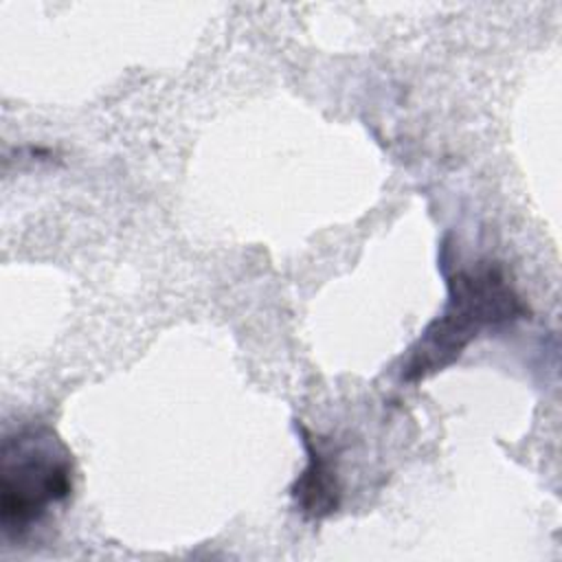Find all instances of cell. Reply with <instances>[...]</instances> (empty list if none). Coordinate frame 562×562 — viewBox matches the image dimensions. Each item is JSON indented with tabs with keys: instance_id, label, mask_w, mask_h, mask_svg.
Masks as SVG:
<instances>
[{
	"instance_id": "1",
	"label": "cell",
	"mask_w": 562,
	"mask_h": 562,
	"mask_svg": "<svg viewBox=\"0 0 562 562\" xmlns=\"http://www.w3.org/2000/svg\"><path fill=\"white\" fill-rule=\"evenodd\" d=\"M529 314L496 261H479L448 277V299L402 360L404 382H422L452 362L490 329H501Z\"/></svg>"
},
{
	"instance_id": "2",
	"label": "cell",
	"mask_w": 562,
	"mask_h": 562,
	"mask_svg": "<svg viewBox=\"0 0 562 562\" xmlns=\"http://www.w3.org/2000/svg\"><path fill=\"white\" fill-rule=\"evenodd\" d=\"M72 454L48 426H22L0 448V527L24 538L72 492Z\"/></svg>"
},
{
	"instance_id": "3",
	"label": "cell",
	"mask_w": 562,
	"mask_h": 562,
	"mask_svg": "<svg viewBox=\"0 0 562 562\" xmlns=\"http://www.w3.org/2000/svg\"><path fill=\"white\" fill-rule=\"evenodd\" d=\"M307 448V465L292 485V496L305 518L321 520L338 509L340 485L334 457L303 430Z\"/></svg>"
}]
</instances>
